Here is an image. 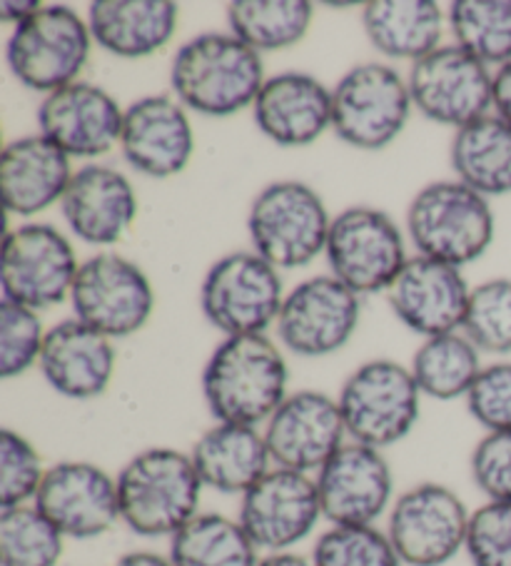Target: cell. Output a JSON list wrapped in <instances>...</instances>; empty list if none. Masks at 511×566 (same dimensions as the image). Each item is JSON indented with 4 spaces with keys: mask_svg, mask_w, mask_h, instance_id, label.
<instances>
[{
    "mask_svg": "<svg viewBox=\"0 0 511 566\" xmlns=\"http://www.w3.org/2000/svg\"><path fill=\"white\" fill-rule=\"evenodd\" d=\"M288 363L264 335L228 337L202 369V397L215 422L258 427L288 399Z\"/></svg>",
    "mask_w": 511,
    "mask_h": 566,
    "instance_id": "obj_1",
    "label": "cell"
},
{
    "mask_svg": "<svg viewBox=\"0 0 511 566\" xmlns=\"http://www.w3.org/2000/svg\"><path fill=\"white\" fill-rule=\"evenodd\" d=\"M264 81L260 53L232 33L190 38L170 65V85L178 103L208 118H228L254 105Z\"/></svg>",
    "mask_w": 511,
    "mask_h": 566,
    "instance_id": "obj_2",
    "label": "cell"
},
{
    "mask_svg": "<svg viewBox=\"0 0 511 566\" xmlns=\"http://www.w3.org/2000/svg\"><path fill=\"white\" fill-rule=\"evenodd\" d=\"M117 480L121 522L137 536L178 534L200 514L205 484L192 457L173 447H150L127 462Z\"/></svg>",
    "mask_w": 511,
    "mask_h": 566,
    "instance_id": "obj_3",
    "label": "cell"
},
{
    "mask_svg": "<svg viewBox=\"0 0 511 566\" xmlns=\"http://www.w3.org/2000/svg\"><path fill=\"white\" fill-rule=\"evenodd\" d=\"M407 232L419 255L461 270L489 250L494 240V212L484 195L465 182H429L409 202Z\"/></svg>",
    "mask_w": 511,
    "mask_h": 566,
    "instance_id": "obj_4",
    "label": "cell"
},
{
    "mask_svg": "<svg viewBox=\"0 0 511 566\" xmlns=\"http://www.w3.org/2000/svg\"><path fill=\"white\" fill-rule=\"evenodd\" d=\"M332 218L310 185L280 180L258 192L250 205L252 248L278 270L304 268L327 248Z\"/></svg>",
    "mask_w": 511,
    "mask_h": 566,
    "instance_id": "obj_5",
    "label": "cell"
},
{
    "mask_svg": "<svg viewBox=\"0 0 511 566\" xmlns=\"http://www.w3.org/2000/svg\"><path fill=\"white\" fill-rule=\"evenodd\" d=\"M91 28L73 8L41 6L13 28L6 43V61L18 83L51 95L77 83L75 77L91 57Z\"/></svg>",
    "mask_w": 511,
    "mask_h": 566,
    "instance_id": "obj_6",
    "label": "cell"
},
{
    "mask_svg": "<svg viewBox=\"0 0 511 566\" xmlns=\"http://www.w3.org/2000/svg\"><path fill=\"white\" fill-rule=\"evenodd\" d=\"M337 402L352 442L387 449L417 427L421 392L409 367L372 359L345 379Z\"/></svg>",
    "mask_w": 511,
    "mask_h": 566,
    "instance_id": "obj_7",
    "label": "cell"
},
{
    "mask_svg": "<svg viewBox=\"0 0 511 566\" xmlns=\"http://www.w3.org/2000/svg\"><path fill=\"white\" fill-rule=\"evenodd\" d=\"M284 302L282 277L258 252H230L208 270L200 307L215 329L228 337L262 335L278 322Z\"/></svg>",
    "mask_w": 511,
    "mask_h": 566,
    "instance_id": "obj_8",
    "label": "cell"
},
{
    "mask_svg": "<svg viewBox=\"0 0 511 566\" xmlns=\"http://www.w3.org/2000/svg\"><path fill=\"white\" fill-rule=\"evenodd\" d=\"M409 85L392 65L362 63L332 91V128L359 150H382L399 138L409 120Z\"/></svg>",
    "mask_w": 511,
    "mask_h": 566,
    "instance_id": "obj_9",
    "label": "cell"
},
{
    "mask_svg": "<svg viewBox=\"0 0 511 566\" xmlns=\"http://www.w3.org/2000/svg\"><path fill=\"white\" fill-rule=\"evenodd\" d=\"M324 255L332 275L357 295L387 292L409 260L399 224L385 210L365 205L332 218Z\"/></svg>",
    "mask_w": 511,
    "mask_h": 566,
    "instance_id": "obj_10",
    "label": "cell"
},
{
    "mask_svg": "<svg viewBox=\"0 0 511 566\" xmlns=\"http://www.w3.org/2000/svg\"><path fill=\"white\" fill-rule=\"evenodd\" d=\"M471 512L447 484L421 482L401 492L389 510L387 536L401 564L445 566L467 546Z\"/></svg>",
    "mask_w": 511,
    "mask_h": 566,
    "instance_id": "obj_11",
    "label": "cell"
},
{
    "mask_svg": "<svg viewBox=\"0 0 511 566\" xmlns=\"http://www.w3.org/2000/svg\"><path fill=\"white\" fill-rule=\"evenodd\" d=\"M77 258L61 230L45 222H28L11 230L0 252L3 300L31 310L61 305L71 297L77 277Z\"/></svg>",
    "mask_w": 511,
    "mask_h": 566,
    "instance_id": "obj_12",
    "label": "cell"
},
{
    "mask_svg": "<svg viewBox=\"0 0 511 566\" xmlns=\"http://www.w3.org/2000/svg\"><path fill=\"white\" fill-rule=\"evenodd\" d=\"M407 85L411 103L427 120L457 130L494 107V75L459 45H439L411 63Z\"/></svg>",
    "mask_w": 511,
    "mask_h": 566,
    "instance_id": "obj_13",
    "label": "cell"
},
{
    "mask_svg": "<svg viewBox=\"0 0 511 566\" xmlns=\"http://www.w3.org/2000/svg\"><path fill=\"white\" fill-rule=\"evenodd\" d=\"M71 302L83 325L115 339L145 327L155 307V292L140 265L115 252H101L77 270Z\"/></svg>",
    "mask_w": 511,
    "mask_h": 566,
    "instance_id": "obj_14",
    "label": "cell"
},
{
    "mask_svg": "<svg viewBox=\"0 0 511 566\" xmlns=\"http://www.w3.org/2000/svg\"><path fill=\"white\" fill-rule=\"evenodd\" d=\"M359 325V295L334 275L300 282L284 295L278 335L298 357H327L345 347Z\"/></svg>",
    "mask_w": 511,
    "mask_h": 566,
    "instance_id": "obj_15",
    "label": "cell"
},
{
    "mask_svg": "<svg viewBox=\"0 0 511 566\" xmlns=\"http://www.w3.org/2000/svg\"><path fill=\"white\" fill-rule=\"evenodd\" d=\"M317 482L310 474L274 467L242 494L238 522L260 552L280 554L307 539L320 524Z\"/></svg>",
    "mask_w": 511,
    "mask_h": 566,
    "instance_id": "obj_16",
    "label": "cell"
},
{
    "mask_svg": "<svg viewBox=\"0 0 511 566\" xmlns=\"http://www.w3.org/2000/svg\"><path fill=\"white\" fill-rule=\"evenodd\" d=\"M33 504L65 539H95L121 522L117 480L93 462L48 467Z\"/></svg>",
    "mask_w": 511,
    "mask_h": 566,
    "instance_id": "obj_17",
    "label": "cell"
},
{
    "mask_svg": "<svg viewBox=\"0 0 511 566\" xmlns=\"http://www.w3.org/2000/svg\"><path fill=\"white\" fill-rule=\"evenodd\" d=\"M347 427L340 402L317 389L288 395L268 424V442L274 467L292 472H320L347 442Z\"/></svg>",
    "mask_w": 511,
    "mask_h": 566,
    "instance_id": "obj_18",
    "label": "cell"
},
{
    "mask_svg": "<svg viewBox=\"0 0 511 566\" xmlns=\"http://www.w3.org/2000/svg\"><path fill=\"white\" fill-rule=\"evenodd\" d=\"M332 526H375L392 510L395 476L382 449L347 442L314 476Z\"/></svg>",
    "mask_w": 511,
    "mask_h": 566,
    "instance_id": "obj_19",
    "label": "cell"
},
{
    "mask_svg": "<svg viewBox=\"0 0 511 566\" xmlns=\"http://www.w3.org/2000/svg\"><path fill=\"white\" fill-rule=\"evenodd\" d=\"M125 111L115 97L93 83H73L43 97L38 128L67 158H101L123 135Z\"/></svg>",
    "mask_w": 511,
    "mask_h": 566,
    "instance_id": "obj_20",
    "label": "cell"
},
{
    "mask_svg": "<svg viewBox=\"0 0 511 566\" xmlns=\"http://www.w3.org/2000/svg\"><path fill=\"white\" fill-rule=\"evenodd\" d=\"M121 150L133 170L165 180L180 175L192 158V123L170 95H145L125 111Z\"/></svg>",
    "mask_w": 511,
    "mask_h": 566,
    "instance_id": "obj_21",
    "label": "cell"
},
{
    "mask_svg": "<svg viewBox=\"0 0 511 566\" xmlns=\"http://www.w3.org/2000/svg\"><path fill=\"white\" fill-rule=\"evenodd\" d=\"M469 285L461 270L425 255L409 258L387 290L389 307L401 325L425 337L457 332L469 305Z\"/></svg>",
    "mask_w": 511,
    "mask_h": 566,
    "instance_id": "obj_22",
    "label": "cell"
},
{
    "mask_svg": "<svg viewBox=\"0 0 511 566\" xmlns=\"http://www.w3.org/2000/svg\"><path fill=\"white\" fill-rule=\"evenodd\" d=\"M252 107L260 133L282 148L312 145L332 125V91L310 73L268 77Z\"/></svg>",
    "mask_w": 511,
    "mask_h": 566,
    "instance_id": "obj_23",
    "label": "cell"
},
{
    "mask_svg": "<svg viewBox=\"0 0 511 566\" xmlns=\"http://www.w3.org/2000/svg\"><path fill=\"white\" fill-rule=\"evenodd\" d=\"M61 210L67 228L87 245H115L137 214L135 188L121 170L85 165L73 172Z\"/></svg>",
    "mask_w": 511,
    "mask_h": 566,
    "instance_id": "obj_24",
    "label": "cell"
},
{
    "mask_svg": "<svg viewBox=\"0 0 511 566\" xmlns=\"http://www.w3.org/2000/svg\"><path fill=\"white\" fill-rule=\"evenodd\" d=\"M38 365L58 395L83 402L105 395L115 373V347L77 317L63 319L45 332Z\"/></svg>",
    "mask_w": 511,
    "mask_h": 566,
    "instance_id": "obj_25",
    "label": "cell"
},
{
    "mask_svg": "<svg viewBox=\"0 0 511 566\" xmlns=\"http://www.w3.org/2000/svg\"><path fill=\"white\" fill-rule=\"evenodd\" d=\"M71 180V158L41 133L6 145L0 158V195L8 212L33 218L63 200Z\"/></svg>",
    "mask_w": 511,
    "mask_h": 566,
    "instance_id": "obj_26",
    "label": "cell"
},
{
    "mask_svg": "<svg viewBox=\"0 0 511 566\" xmlns=\"http://www.w3.org/2000/svg\"><path fill=\"white\" fill-rule=\"evenodd\" d=\"M180 8L170 0H95L87 11L93 41L115 57H147L173 41Z\"/></svg>",
    "mask_w": 511,
    "mask_h": 566,
    "instance_id": "obj_27",
    "label": "cell"
},
{
    "mask_svg": "<svg viewBox=\"0 0 511 566\" xmlns=\"http://www.w3.org/2000/svg\"><path fill=\"white\" fill-rule=\"evenodd\" d=\"M192 464L205 486L220 494H244L270 472L272 457L258 427L218 422L192 444Z\"/></svg>",
    "mask_w": 511,
    "mask_h": 566,
    "instance_id": "obj_28",
    "label": "cell"
},
{
    "mask_svg": "<svg viewBox=\"0 0 511 566\" xmlns=\"http://www.w3.org/2000/svg\"><path fill=\"white\" fill-rule=\"evenodd\" d=\"M362 28L382 55L417 63L439 48L445 13L435 0H369Z\"/></svg>",
    "mask_w": 511,
    "mask_h": 566,
    "instance_id": "obj_29",
    "label": "cell"
},
{
    "mask_svg": "<svg viewBox=\"0 0 511 566\" xmlns=\"http://www.w3.org/2000/svg\"><path fill=\"white\" fill-rule=\"evenodd\" d=\"M449 160L457 180L484 198L511 195V123L494 113L459 128Z\"/></svg>",
    "mask_w": 511,
    "mask_h": 566,
    "instance_id": "obj_30",
    "label": "cell"
},
{
    "mask_svg": "<svg viewBox=\"0 0 511 566\" xmlns=\"http://www.w3.org/2000/svg\"><path fill=\"white\" fill-rule=\"evenodd\" d=\"M175 566H258L260 549L238 520L198 514L170 539Z\"/></svg>",
    "mask_w": 511,
    "mask_h": 566,
    "instance_id": "obj_31",
    "label": "cell"
},
{
    "mask_svg": "<svg viewBox=\"0 0 511 566\" xmlns=\"http://www.w3.org/2000/svg\"><path fill=\"white\" fill-rule=\"evenodd\" d=\"M314 8L307 0H232L228 25L252 51H282L310 31Z\"/></svg>",
    "mask_w": 511,
    "mask_h": 566,
    "instance_id": "obj_32",
    "label": "cell"
},
{
    "mask_svg": "<svg viewBox=\"0 0 511 566\" xmlns=\"http://www.w3.org/2000/svg\"><path fill=\"white\" fill-rule=\"evenodd\" d=\"M411 377L421 395L439 402L467 397L481 373L479 349L459 332L427 337L411 357Z\"/></svg>",
    "mask_w": 511,
    "mask_h": 566,
    "instance_id": "obj_33",
    "label": "cell"
},
{
    "mask_svg": "<svg viewBox=\"0 0 511 566\" xmlns=\"http://www.w3.org/2000/svg\"><path fill=\"white\" fill-rule=\"evenodd\" d=\"M447 18L457 45L477 61L487 67L511 61V0H455Z\"/></svg>",
    "mask_w": 511,
    "mask_h": 566,
    "instance_id": "obj_34",
    "label": "cell"
},
{
    "mask_svg": "<svg viewBox=\"0 0 511 566\" xmlns=\"http://www.w3.org/2000/svg\"><path fill=\"white\" fill-rule=\"evenodd\" d=\"M63 552L65 536L35 510V504L0 510V564L58 566Z\"/></svg>",
    "mask_w": 511,
    "mask_h": 566,
    "instance_id": "obj_35",
    "label": "cell"
},
{
    "mask_svg": "<svg viewBox=\"0 0 511 566\" xmlns=\"http://www.w3.org/2000/svg\"><path fill=\"white\" fill-rule=\"evenodd\" d=\"M461 332L479 353L511 355V280L494 277L469 292Z\"/></svg>",
    "mask_w": 511,
    "mask_h": 566,
    "instance_id": "obj_36",
    "label": "cell"
},
{
    "mask_svg": "<svg viewBox=\"0 0 511 566\" xmlns=\"http://www.w3.org/2000/svg\"><path fill=\"white\" fill-rule=\"evenodd\" d=\"M312 566H405L377 526H330L312 549Z\"/></svg>",
    "mask_w": 511,
    "mask_h": 566,
    "instance_id": "obj_37",
    "label": "cell"
},
{
    "mask_svg": "<svg viewBox=\"0 0 511 566\" xmlns=\"http://www.w3.org/2000/svg\"><path fill=\"white\" fill-rule=\"evenodd\" d=\"M43 343V322L35 310L11 300L0 302V377H21L41 363Z\"/></svg>",
    "mask_w": 511,
    "mask_h": 566,
    "instance_id": "obj_38",
    "label": "cell"
},
{
    "mask_svg": "<svg viewBox=\"0 0 511 566\" xmlns=\"http://www.w3.org/2000/svg\"><path fill=\"white\" fill-rule=\"evenodd\" d=\"M45 472L41 454L23 434L0 432V510L35 502Z\"/></svg>",
    "mask_w": 511,
    "mask_h": 566,
    "instance_id": "obj_39",
    "label": "cell"
},
{
    "mask_svg": "<svg viewBox=\"0 0 511 566\" xmlns=\"http://www.w3.org/2000/svg\"><path fill=\"white\" fill-rule=\"evenodd\" d=\"M465 552L471 566H511V502H487L471 512Z\"/></svg>",
    "mask_w": 511,
    "mask_h": 566,
    "instance_id": "obj_40",
    "label": "cell"
},
{
    "mask_svg": "<svg viewBox=\"0 0 511 566\" xmlns=\"http://www.w3.org/2000/svg\"><path fill=\"white\" fill-rule=\"evenodd\" d=\"M467 399L469 415L487 432H509L511 429V363L481 367Z\"/></svg>",
    "mask_w": 511,
    "mask_h": 566,
    "instance_id": "obj_41",
    "label": "cell"
},
{
    "mask_svg": "<svg viewBox=\"0 0 511 566\" xmlns=\"http://www.w3.org/2000/svg\"><path fill=\"white\" fill-rule=\"evenodd\" d=\"M469 472L487 502H511V429L487 432L469 460Z\"/></svg>",
    "mask_w": 511,
    "mask_h": 566,
    "instance_id": "obj_42",
    "label": "cell"
},
{
    "mask_svg": "<svg viewBox=\"0 0 511 566\" xmlns=\"http://www.w3.org/2000/svg\"><path fill=\"white\" fill-rule=\"evenodd\" d=\"M494 111L499 118L511 123V61L494 73Z\"/></svg>",
    "mask_w": 511,
    "mask_h": 566,
    "instance_id": "obj_43",
    "label": "cell"
},
{
    "mask_svg": "<svg viewBox=\"0 0 511 566\" xmlns=\"http://www.w3.org/2000/svg\"><path fill=\"white\" fill-rule=\"evenodd\" d=\"M43 3H38V0H23V3H13V0H3L0 3V21L3 23H13V25H21L25 18H31L38 8Z\"/></svg>",
    "mask_w": 511,
    "mask_h": 566,
    "instance_id": "obj_44",
    "label": "cell"
},
{
    "mask_svg": "<svg viewBox=\"0 0 511 566\" xmlns=\"http://www.w3.org/2000/svg\"><path fill=\"white\" fill-rule=\"evenodd\" d=\"M113 566H175L170 556H163L157 552H145V549H137V552H127L123 554L121 559H117Z\"/></svg>",
    "mask_w": 511,
    "mask_h": 566,
    "instance_id": "obj_45",
    "label": "cell"
},
{
    "mask_svg": "<svg viewBox=\"0 0 511 566\" xmlns=\"http://www.w3.org/2000/svg\"><path fill=\"white\" fill-rule=\"evenodd\" d=\"M258 566H312V559L294 552H280V554H264Z\"/></svg>",
    "mask_w": 511,
    "mask_h": 566,
    "instance_id": "obj_46",
    "label": "cell"
}]
</instances>
